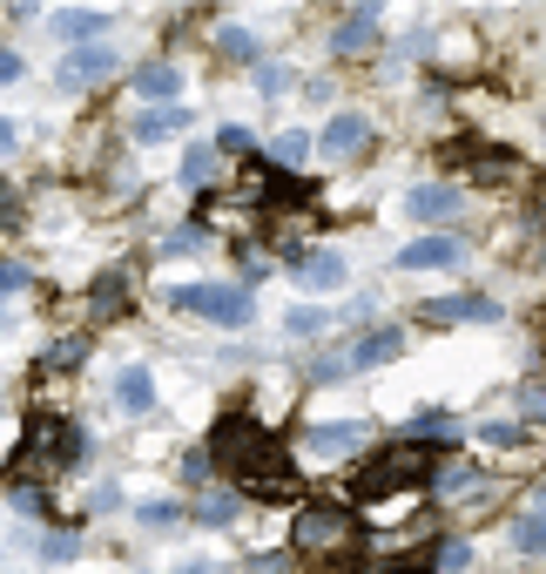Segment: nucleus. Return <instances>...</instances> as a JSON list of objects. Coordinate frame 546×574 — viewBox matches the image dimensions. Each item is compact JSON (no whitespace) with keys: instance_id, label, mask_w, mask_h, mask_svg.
<instances>
[{"instance_id":"obj_1","label":"nucleus","mask_w":546,"mask_h":574,"mask_svg":"<svg viewBox=\"0 0 546 574\" xmlns=\"http://www.w3.org/2000/svg\"><path fill=\"white\" fill-rule=\"evenodd\" d=\"M210 459L237 473V493H257V501H284L297 487V467L290 453L270 440V426L257 412H223L216 419V440H210Z\"/></svg>"},{"instance_id":"obj_2","label":"nucleus","mask_w":546,"mask_h":574,"mask_svg":"<svg viewBox=\"0 0 546 574\" xmlns=\"http://www.w3.org/2000/svg\"><path fill=\"white\" fill-rule=\"evenodd\" d=\"M74 459H82V433L68 426V412H27V433H21L8 467L14 473H55V467H74Z\"/></svg>"},{"instance_id":"obj_3","label":"nucleus","mask_w":546,"mask_h":574,"mask_svg":"<svg viewBox=\"0 0 546 574\" xmlns=\"http://www.w3.org/2000/svg\"><path fill=\"white\" fill-rule=\"evenodd\" d=\"M412 487L432 493V453L405 440V446H392L384 459H371V467L358 473V501L371 507V501H392V493H412Z\"/></svg>"},{"instance_id":"obj_4","label":"nucleus","mask_w":546,"mask_h":574,"mask_svg":"<svg viewBox=\"0 0 546 574\" xmlns=\"http://www.w3.org/2000/svg\"><path fill=\"white\" fill-rule=\"evenodd\" d=\"M169 304H176V312L210 318V325H229V331H244V325L257 318V304H250V291H244V284H176V291H169Z\"/></svg>"},{"instance_id":"obj_5","label":"nucleus","mask_w":546,"mask_h":574,"mask_svg":"<svg viewBox=\"0 0 546 574\" xmlns=\"http://www.w3.org/2000/svg\"><path fill=\"white\" fill-rule=\"evenodd\" d=\"M290 541H297L304 554H337V548H351V541H358V520H351L344 507H304Z\"/></svg>"},{"instance_id":"obj_6","label":"nucleus","mask_w":546,"mask_h":574,"mask_svg":"<svg viewBox=\"0 0 546 574\" xmlns=\"http://www.w3.org/2000/svg\"><path fill=\"white\" fill-rule=\"evenodd\" d=\"M115 68H122V61H115V48H108V42H88V48H74V55L55 68V89L74 95V89H88V82H108Z\"/></svg>"},{"instance_id":"obj_7","label":"nucleus","mask_w":546,"mask_h":574,"mask_svg":"<svg viewBox=\"0 0 546 574\" xmlns=\"http://www.w3.org/2000/svg\"><path fill=\"white\" fill-rule=\"evenodd\" d=\"M506 312L479 291H459V297H432L425 304V325H499Z\"/></svg>"},{"instance_id":"obj_8","label":"nucleus","mask_w":546,"mask_h":574,"mask_svg":"<svg viewBox=\"0 0 546 574\" xmlns=\"http://www.w3.org/2000/svg\"><path fill=\"white\" fill-rule=\"evenodd\" d=\"M459 257H465V244L446 237V230H432V237H412V244L399 250V271H452Z\"/></svg>"},{"instance_id":"obj_9","label":"nucleus","mask_w":546,"mask_h":574,"mask_svg":"<svg viewBox=\"0 0 546 574\" xmlns=\"http://www.w3.org/2000/svg\"><path fill=\"white\" fill-rule=\"evenodd\" d=\"M378 34H384V14H378V8H351V14L331 27V48H337V55H371Z\"/></svg>"},{"instance_id":"obj_10","label":"nucleus","mask_w":546,"mask_h":574,"mask_svg":"<svg viewBox=\"0 0 546 574\" xmlns=\"http://www.w3.org/2000/svg\"><path fill=\"white\" fill-rule=\"evenodd\" d=\"M371 142V115H358V108H344V115H331L324 122V156H358V149Z\"/></svg>"},{"instance_id":"obj_11","label":"nucleus","mask_w":546,"mask_h":574,"mask_svg":"<svg viewBox=\"0 0 546 574\" xmlns=\"http://www.w3.org/2000/svg\"><path fill=\"white\" fill-rule=\"evenodd\" d=\"M135 95L155 102V108H176V95H182V68H176V61H149V68H135Z\"/></svg>"},{"instance_id":"obj_12","label":"nucleus","mask_w":546,"mask_h":574,"mask_svg":"<svg viewBox=\"0 0 546 574\" xmlns=\"http://www.w3.org/2000/svg\"><path fill=\"white\" fill-rule=\"evenodd\" d=\"M115 406H122L129 419L155 412V378H149V365H122V372H115Z\"/></svg>"},{"instance_id":"obj_13","label":"nucleus","mask_w":546,"mask_h":574,"mask_svg":"<svg viewBox=\"0 0 546 574\" xmlns=\"http://www.w3.org/2000/svg\"><path fill=\"white\" fill-rule=\"evenodd\" d=\"M399 352H405V331H399V325H384V331H365L358 344H351V365L371 372V365H392Z\"/></svg>"},{"instance_id":"obj_14","label":"nucleus","mask_w":546,"mask_h":574,"mask_svg":"<svg viewBox=\"0 0 546 574\" xmlns=\"http://www.w3.org/2000/svg\"><path fill=\"white\" fill-rule=\"evenodd\" d=\"M55 34L74 48H88L95 34H108V8H55Z\"/></svg>"},{"instance_id":"obj_15","label":"nucleus","mask_w":546,"mask_h":574,"mask_svg":"<svg viewBox=\"0 0 546 574\" xmlns=\"http://www.w3.org/2000/svg\"><path fill=\"white\" fill-rule=\"evenodd\" d=\"M365 440H371V426H310V433H304V446H310V453H324V459L358 453Z\"/></svg>"},{"instance_id":"obj_16","label":"nucleus","mask_w":546,"mask_h":574,"mask_svg":"<svg viewBox=\"0 0 546 574\" xmlns=\"http://www.w3.org/2000/svg\"><path fill=\"white\" fill-rule=\"evenodd\" d=\"M405 210H412L418 223H446V216L459 210V189H446V183H418L412 197H405Z\"/></svg>"},{"instance_id":"obj_17","label":"nucleus","mask_w":546,"mask_h":574,"mask_svg":"<svg viewBox=\"0 0 546 574\" xmlns=\"http://www.w3.org/2000/svg\"><path fill=\"white\" fill-rule=\"evenodd\" d=\"M88 312L95 318H129V271H102L88 291Z\"/></svg>"},{"instance_id":"obj_18","label":"nucleus","mask_w":546,"mask_h":574,"mask_svg":"<svg viewBox=\"0 0 546 574\" xmlns=\"http://www.w3.org/2000/svg\"><path fill=\"white\" fill-rule=\"evenodd\" d=\"M297 284H304V291H337V284H344V257H331V250L297 257Z\"/></svg>"},{"instance_id":"obj_19","label":"nucleus","mask_w":546,"mask_h":574,"mask_svg":"<svg viewBox=\"0 0 546 574\" xmlns=\"http://www.w3.org/2000/svg\"><path fill=\"white\" fill-rule=\"evenodd\" d=\"M176 129H189V108H149L142 122H135V142H163Z\"/></svg>"},{"instance_id":"obj_20","label":"nucleus","mask_w":546,"mask_h":574,"mask_svg":"<svg viewBox=\"0 0 546 574\" xmlns=\"http://www.w3.org/2000/svg\"><path fill=\"white\" fill-rule=\"evenodd\" d=\"M210 42H216V55H223V61H257V34H250V27H237V21L216 27Z\"/></svg>"},{"instance_id":"obj_21","label":"nucleus","mask_w":546,"mask_h":574,"mask_svg":"<svg viewBox=\"0 0 546 574\" xmlns=\"http://www.w3.org/2000/svg\"><path fill=\"white\" fill-rule=\"evenodd\" d=\"M237 514H244V493H237V487H229V493H210V501L197 507L203 527H237Z\"/></svg>"},{"instance_id":"obj_22","label":"nucleus","mask_w":546,"mask_h":574,"mask_svg":"<svg viewBox=\"0 0 546 574\" xmlns=\"http://www.w3.org/2000/svg\"><path fill=\"white\" fill-rule=\"evenodd\" d=\"M513 548L520 554H546V507H533V514L513 520Z\"/></svg>"},{"instance_id":"obj_23","label":"nucleus","mask_w":546,"mask_h":574,"mask_svg":"<svg viewBox=\"0 0 546 574\" xmlns=\"http://www.w3.org/2000/svg\"><path fill=\"white\" fill-rule=\"evenodd\" d=\"M210 176H216V142H197V149L182 156V183H189V189H203Z\"/></svg>"},{"instance_id":"obj_24","label":"nucleus","mask_w":546,"mask_h":574,"mask_svg":"<svg viewBox=\"0 0 546 574\" xmlns=\"http://www.w3.org/2000/svg\"><path fill=\"white\" fill-rule=\"evenodd\" d=\"M452 433H459L452 412H418L412 426H405V440H452Z\"/></svg>"},{"instance_id":"obj_25","label":"nucleus","mask_w":546,"mask_h":574,"mask_svg":"<svg viewBox=\"0 0 546 574\" xmlns=\"http://www.w3.org/2000/svg\"><path fill=\"white\" fill-rule=\"evenodd\" d=\"M135 520H142L149 534H169V527H182V507H176V501H142Z\"/></svg>"},{"instance_id":"obj_26","label":"nucleus","mask_w":546,"mask_h":574,"mask_svg":"<svg viewBox=\"0 0 546 574\" xmlns=\"http://www.w3.org/2000/svg\"><path fill=\"white\" fill-rule=\"evenodd\" d=\"M479 487V467H446V473H432V493L439 501H452V493H473Z\"/></svg>"},{"instance_id":"obj_27","label":"nucleus","mask_w":546,"mask_h":574,"mask_svg":"<svg viewBox=\"0 0 546 574\" xmlns=\"http://www.w3.org/2000/svg\"><path fill=\"white\" fill-rule=\"evenodd\" d=\"M82 359H88V338H55V344H48V365H55V372H74Z\"/></svg>"},{"instance_id":"obj_28","label":"nucleus","mask_w":546,"mask_h":574,"mask_svg":"<svg viewBox=\"0 0 546 574\" xmlns=\"http://www.w3.org/2000/svg\"><path fill=\"white\" fill-rule=\"evenodd\" d=\"M304 372H310V378H318V386H337V378L351 372V352H331V359H310Z\"/></svg>"},{"instance_id":"obj_29","label":"nucleus","mask_w":546,"mask_h":574,"mask_svg":"<svg viewBox=\"0 0 546 574\" xmlns=\"http://www.w3.org/2000/svg\"><path fill=\"white\" fill-rule=\"evenodd\" d=\"M304 156H310V136H304V129H284V136H277V163H284V169H297Z\"/></svg>"},{"instance_id":"obj_30","label":"nucleus","mask_w":546,"mask_h":574,"mask_svg":"<svg viewBox=\"0 0 546 574\" xmlns=\"http://www.w3.org/2000/svg\"><path fill=\"white\" fill-rule=\"evenodd\" d=\"M250 149H257V136H250V129H237V122L216 129V156H250Z\"/></svg>"},{"instance_id":"obj_31","label":"nucleus","mask_w":546,"mask_h":574,"mask_svg":"<svg viewBox=\"0 0 546 574\" xmlns=\"http://www.w3.org/2000/svg\"><path fill=\"white\" fill-rule=\"evenodd\" d=\"M284 89H290V68L284 61H263L257 68V95H284Z\"/></svg>"},{"instance_id":"obj_32","label":"nucleus","mask_w":546,"mask_h":574,"mask_svg":"<svg viewBox=\"0 0 546 574\" xmlns=\"http://www.w3.org/2000/svg\"><path fill=\"white\" fill-rule=\"evenodd\" d=\"M210 473H216V459H210V446H189V453H182V480H197V487H203Z\"/></svg>"},{"instance_id":"obj_33","label":"nucleus","mask_w":546,"mask_h":574,"mask_svg":"<svg viewBox=\"0 0 546 574\" xmlns=\"http://www.w3.org/2000/svg\"><path fill=\"white\" fill-rule=\"evenodd\" d=\"M520 412L533 419V426L546 419V378H526V386H520Z\"/></svg>"},{"instance_id":"obj_34","label":"nucleus","mask_w":546,"mask_h":574,"mask_svg":"<svg viewBox=\"0 0 546 574\" xmlns=\"http://www.w3.org/2000/svg\"><path fill=\"white\" fill-rule=\"evenodd\" d=\"M41 554H48V561H74V554H82V534H48Z\"/></svg>"},{"instance_id":"obj_35","label":"nucleus","mask_w":546,"mask_h":574,"mask_svg":"<svg viewBox=\"0 0 546 574\" xmlns=\"http://www.w3.org/2000/svg\"><path fill=\"white\" fill-rule=\"evenodd\" d=\"M284 325H290L297 338H310V331H324V312H318V304H297V312H290Z\"/></svg>"},{"instance_id":"obj_36","label":"nucleus","mask_w":546,"mask_h":574,"mask_svg":"<svg viewBox=\"0 0 546 574\" xmlns=\"http://www.w3.org/2000/svg\"><path fill=\"white\" fill-rule=\"evenodd\" d=\"M14 291H27V263L0 257V297H14Z\"/></svg>"},{"instance_id":"obj_37","label":"nucleus","mask_w":546,"mask_h":574,"mask_svg":"<svg viewBox=\"0 0 546 574\" xmlns=\"http://www.w3.org/2000/svg\"><path fill=\"white\" fill-rule=\"evenodd\" d=\"M439 567H446V574H465V567H473V548H465V541H446V548H439Z\"/></svg>"},{"instance_id":"obj_38","label":"nucleus","mask_w":546,"mask_h":574,"mask_svg":"<svg viewBox=\"0 0 546 574\" xmlns=\"http://www.w3.org/2000/svg\"><path fill=\"white\" fill-rule=\"evenodd\" d=\"M0 82H21V55L14 48H0Z\"/></svg>"},{"instance_id":"obj_39","label":"nucleus","mask_w":546,"mask_h":574,"mask_svg":"<svg viewBox=\"0 0 546 574\" xmlns=\"http://www.w3.org/2000/svg\"><path fill=\"white\" fill-rule=\"evenodd\" d=\"M14 136H21V129L8 122V115H0V156H8V149H14Z\"/></svg>"},{"instance_id":"obj_40","label":"nucleus","mask_w":546,"mask_h":574,"mask_svg":"<svg viewBox=\"0 0 546 574\" xmlns=\"http://www.w3.org/2000/svg\"><path fill=\"white\" fill-rule=\"evenodd\" d=\"M176 574H223V567H210V561H189V567H176Z\"/></svg>"},{"instance_id":"obj_41","label":"nucleus","mask_w":546,"mask_h":574,"mask_svg":"<svg viewBox=\"0 0 546 574\" xmlns=\"http://www.w3.org/2000/svg\"><path fill=\"white\" fill-rule=\"evenodd\" d=\"M0 210H14V189L8 183H0Z\"/></svg>"},{"instance_id":"obj_42","label":"nucleus","mask_w":546,"mask_h":574,"mask_svg":"<svg viewBox=\"0 0 546 574\" xmlns=\"http://www.w3.org/2000/svg\"><path fill=\"white\" fill-rule=\"evenodd\" d=\"M539 507H546V487H539Z\"/></svg>"}]
</instances>
